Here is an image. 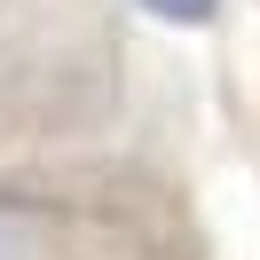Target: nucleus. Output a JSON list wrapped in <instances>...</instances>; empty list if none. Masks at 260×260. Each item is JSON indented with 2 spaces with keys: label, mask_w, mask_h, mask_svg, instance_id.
Masks as SVG:
<instances>
[{
  "label": "nucleus",
  "mask_w": 260,
  "mask_h": 260,
  "mask_svg": "<svg viewBox=\"0 0 260 260\" xmlns=\"http://www.w3.org/2000/svg\"><path fill=\"white\" fill-rule=\"evenodd\" d=\"M158 24H213L221 16V0H142Z\"/></svg>",
  "instance_id": "nucleus-1"
}]
</instances>
